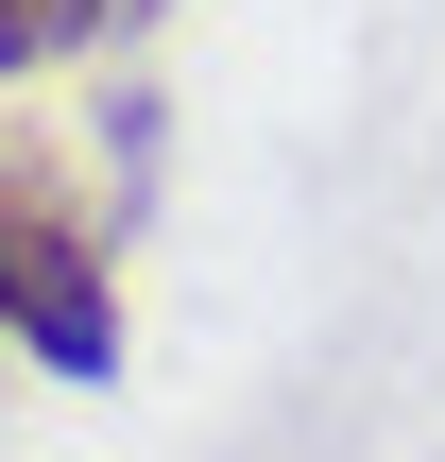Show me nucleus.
I'll list each match as a JSON object with an SVG mask.
<instances>
[{
  "instance_id": "f257e3e1",
  "label": "nucleus",
  "mask_w": 445,
  "mask_h": 462,
  "mask_svg": "<svg viewBox=\"0 0 445 462\" xmlns=\"http://www.w3.org/2000/svg\"><path fill=\"white\" fill-rule=\"evenodd\" d=\"M0 343L51 360L69 394L120 377V257H103L86 189L51 171V137H17V120H0Z\"/></svg>"
},
{
  "instance_id": "f03ea898",
  "label": "nucleus",
  "mask_w": 445,
  "mask_h": 462,
  "mask_svg": "<svg viewBox=\"0 0 445 462\" xmlns=\"http://www.w3.org/2000/svg\"><path fill=\"white\" fill-rule=\"evenodd\" d=\"M120 17H154V0H0V69H69V51L120 34Z\"/></svg>"
}]
</instances>
